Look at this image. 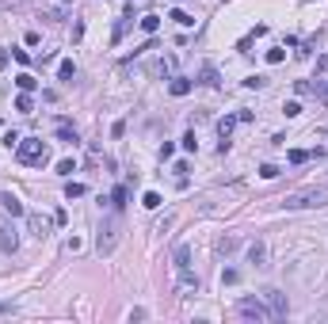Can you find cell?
<instances>
[{
    "label": "cell",
    "instance_id": "1",
    "mask_svg": "<svg viewBox=\"0 0 328 324\" xmlns=\"http://www.w3.org/2000/svg\"><path fill=\"white\" fill-rule=\"evenodd\" d=\"M286 210H317V206H328V187H302V191H290L283 198Z\"/></svg>",
    "mask_w": 328,
    "mask_h": 324
},
{
    "label": "cell",
    "instance_id": "2",
    "mask_svg": "<svg viewBox=\"0 0 328 324\" xmlns=\"http://www.w3.org/2000/svg\"><path fill=\"white\" fill-rule=\"evenodd\" d=\"M16 156H19V164L42 168V164L50 160V145H46L42 137H19V145H16Z\"/></svg>",
    "mask_w": 328,
    "mask_h": 324
},
{
    "label": "cell",
    "instance_id": "3",
    "mask_svg": "<svg viewBox=\"0 0 328 324\" xmlns=\"http://www.w3.org/2000/svg\"><path fill=\"white\" fill-rule=\"evenodd\" d=\"M119 218H103V222H99V237H95V248H99V256H111L115 252V244H119Z\"/></svg>",
    "mask_w": 328,
    "mask_h": 324
},
{
    "label": "cell",
    "instance_id": "4",
    "mask_svg": "<svg viewBox=\"0 0 328 324\" xmlns=\"http://www.w3.org/2000/svg\"><path fill=\"white\" fill-rule=\"evenodd\" d=\"M237 313H241L244 320H275L271 305H263L259 298H241V301H237Z\"/></svg>",
    "mask_w": 328,
    "mask_h": 324
},
{
    "label": "cell",
    "instance_id": "5",
    "mask_svg": "<svg viewBox=\"0 0 328 324\" xmlns=\"http://www.w3.org/2000/svg\"><path fill=\"white\" fill-rule=\"evenodd\" d=\"M176 275H180V282L187 286V290H195V286H199V279H195V271H191V248H187V244L176 248Z\"/></svg>",
    "mask_w": 328,
    "mask_h": 324
},
{
    "label": "cell",
    "instance_id": "6",
    "mask_svg": "<svg viewBox=\"0 0 328 324\" xmlns=\"http://www.w3.org/2000/svg\"><path fill=\"white\" fill-rule=\"evenodd\" d=\"M16 248H19V237H16V229L4 222V225H0V252H8V256H12Z\"/></svg>",
    "mask_w": 328,
    "mask_h": 324
},
{
    "label": "cell",
    "instance_id": "7",
    "mask_svg": "<svg viewBox=\"0 0 328 324\" xmlns=\"http://www.w3.org/2000/svg\"><path fill=\"white\" fill-rule=\"evenodd\" d=\"M237 115H225V119H217V134H222V153L229 149V134H233V126H237Z\"/></svg>",
    "mask_w": 328,
    "mask_h": 324
},
{
    "label": "cell",
    "instance_id": "8",
    "mask_svg": "<svg viewBox=\"0 0 328 324\" xmlns=\"http://www.w3.org/2000/svg\"><path fill=\"white\" fill-rule=\"evenodd\" d=\"M58 137L65 141V145H77V141H80L77 126H69V119H58Z\"/></svg>",
    "mask_w": 328,
    "mask_h": 324
},
{
    "label": "cell",
    "instance_id": "9",
    "mask_svg": "<svg viewBox=\"0 0 328 324\" xmlns=\"http://www.w3.org/2000/svg\"><path fill=\"white\" fill-rule=\"evenodd\" d=\"M248 259L256 267H267V244L263 240H256V244H248Z\"/></svg>",
    "mask_w": 328,
    "mask_h": 324
},
{
    "label": "cell",
    "instance_id": "10",
    "mask_svg": "<svg viewBox=\"0 0 328 324\" xmlns=\"http://www.w3.org/2000/svg\"><path fill=\"white\" fill-rule=\"evenodd\" d=\"M0 206H4V210H8L12 218H23V213H27V210H23V202H19L16 195H8V191H4V195H0Z\"/></svg>",
    "mask_w": 328,
    "mask_h": 324
},
{
    "label": "cell",
    "instance_id": "11",
    "mask_svg": "<svg viewBox=\"0 0 328 324\" xmlns=\"http://www.w3.org/2000/svg\"><path fill=\"white\" fill-rule=\"evenodd\" d=\"M27 222H31V233H35V237H46V233H50V222H53V218H42V213H31Z\"/></svg>",
    "mask_w": 328,
    "mask_h": 324
},
{
    "label": "cell",
    "instance_id": "12",
    "mask_svg": "<svg viewBox=\"0 0 328 324\" xmlns=\"http://www.w3.org/2000/svg\"><path fill=\"white\" fill-rule=\"evenodd\" d=\"M263 298H267V305H271V313H275V316H286V298L279 290H267Z\"/></svg>",
    "mask_w": 328,
    "mask_h": 324
},
{
    "label": "cell",
    "instance_id": "13",
    "mask_svg": "<svg viewBox=\"0 0 328 324\" xmlns=\"http://www.w3.org/2000/svg\"><path fill=\"white\" fill-rule=\"evenodd\" d=\"M199 80H202L206 88H217V84H222V77H217L214 65H202V69H199Z\"/></svg>",
    "mask_w": 328,
    "mask_h": 324
},
{
    "label": "cell",
    "instance_id": "14",
    "mask_svg": "<svg viewBox=\"0 0 328 324\" xmlns=\"http://www.w3.org/2000/svg\"><path fill=\"white\" fill-rule=\"evenodd\" d=\"M168 92H172V95H187V92H191V80H187V77H172Z\"/></svg>",
    "mask_w": 328,
    "mask_h": 324
},
{
    "label": "cell",
    "instance_id": "15",
    "mask_svg": "<svg viewBox=\"0 0 328 324\" xmlns=\"http://www.w3.org/2000/svg\"><path fill=\"white\" fill-rule=\"evenodd\" d=\"M141 31H145V34H156V31H160V16H153V12H149V16H141Z\"/></svg>",
    "mask_w": 328,
    "mask_h": 324
},
{
    "label": "cell",
    "instance_id": "16",
    "mask_svg": "<svg viewBox=\"0 0 328 324\" xmlns=\"http://www.w3.org/2000/svg\"><path fill=\"white\" fill-rule=\"evenodd\" d=\"M16 84H19V92H35V88H38V80L31 77V73H19V77H16Z\"/></svg>",
    "mask_w": 328,
    "mask_h": 324
},
{
    "label": "cell",
    "instance_id": "17",
    "mask_svg": "<svg viewBox=\"0 0 328 324\" xmlns=\"http://www.w3.org/2000/svg\"><path fill=\"white\" fill-rule=\"evenodd\" d=\"M286 160H290V164H305V160H313V153H305V149H290Z\"/></svg>",
    "mask_w": 328,
    "mask_h": 324
},
{
    "label": "cell",
    "instance_id": "18",
    "mask_svg": "<svg viewBox=\"0 0 328 324\" xmlns=\"http://www.w3.org/2000/svg\"><path fill=\"white\" fill-rule=\"evenodd\" d=\"M130 31V12L126 16H119V23H115V42H122V34Z\"/></svg>",
    "mask_w": 328,
    "mask_h": 324
},
{
    "label": "cell",
    "instance_id": "19",
    "mask_svg": "<svg viewBox=\"0 0 328 324\" xmlns=\"http://www.w3.org/2000/svg\"><path fill=\"white\" fill-rule=\"evenodd\" d=\"M58 77H61V80H73V77H77V65H73V61H61V65H58Z\"/></svg>",
    "mask_w": 328,
    "mask_h": 324
},
{
    "label": "cell",
    "instance_id": "20",
    "mask_svg": "<svg viewBox=\"0 0 328 324\" xmlns=\"http://www.w3.org/2000/svg\"><path fill=\"white\" fill-rule=\"evenodd\" d=\"M31 107H35V103H31V92H19V95H16V111H27V115H31Z\"/></svg>",
    "mask_w": 328,
    "mask_h": 324
},
{
    "label": "cell",
    "instance_id": "21",
    "mask_svg": "<svg viewBox=\"0 0 328 324\" xmlns=\"http://www.w3.org/2000/svg\"><path fill=\"white\" fill-rule=\"evenodd\" d=\"M141 206H145V210H160V195H156V191H145Z\"/></svg>",
    "mask_w": 328,
    "mask_h": 324
},
{
    "label": "cell",
    "instance_id": "22",
    "mask_svg": "<svg viewBox=\"0 0 328 324\" xmlns=\"http://www.w3.org/2000/svg\"><path fill=\"white\" fill-rule=\"evenodd\" d=\"M84 183H65V198H84Z\"/></svg>",
    "mask_w": 328,
    "mask_h": 324
},
{
    "label": "cell",
    "instance_id": "23",
    "mask_svg": "<svg viewBox=\"0 0 328 324\" xmlns=\"http://www.w3.org/2000/svg\"><path fill=\"white\" fill-rule=\"evenodd\" d=\"M283 115H286V119H298V115H302V103H298V99L283 103Z\"/></svg>",
    "mask_w": 328,
    "mask_h": 324
},
{
    "label": "cell",
    "instance_id": "24",
    "mask_svg": "<svg viewBox=\"0 0 328 324\" xmlns=\"http://www.w3.org/2000/svg\"><path fill=\"white\" fill-rule=\"evenodd\" d=\"M111 206H115V210H122V206H126V187H115V195H111Z\"/></svg>",
    "mask_w": 328,
    "mask_h": 324
},
{
    "label": "cell",
    "instance_id": "25",
    "mask_svg": "<svg viewBox=\"0 0 328 324\" xmlns=\"http://www.w3.org/2000/svg\"><path fill=\"white\" fill-rule=\"evenodd\" d=\"M58 172H61V176H73V172H77V160H73V156H69V160H58Z\"/></svg>",
    "mask_w": 328,
    "mask_h": 324
},
{
    "label": "cell",
    "instance_id": "26",
    "mask_svg": "<svg viewBox=\"0 0 328 324\" xmlns=\"http://www.w3.org/2000/svg\"><path fill=\"white\" fill-rule=\"evenodd\" d=\"M172 19H176V23H180V27H195V19H191L187 12H180V8L172 12Z\"/></svg>",
    "mask_w": 328,
    "mask_h": 324
},
{
    "label": "cell",
    "instance_id": "27",
    "mask_svg": "<svg viewBox=\"0 0 328 324\" xmlns=\"http://www.w3.org/2000/svg\"><path fill=\"white\" fill-rule=\"evenodd\" d=\"M286 53H283V46H275V50H267V65H279Z\"/></svg>",
    "mask_w": 328,
    "mask_h": 324
},
{
    "label": "cell",
    "instance_id": "28",
    "mask_svg": "<svg viewBox=\"0 0 328 324\" xmlns=\"http://www.w3.org/2000/svg\"><path fill=\"white\" fill-rule=\"evenodd\" d=\"M4 145H8V149L19 145V134H16V130H4Z\"/></svg>",
    "mask_w": 328,
    "mask_h": 324
},
{
    "label": "cell",
    "instance_id": "29",
    "mask_svg": "<svg viewBox=\"0 0 328 324\" xmlns=\"http://www.w3.org/2000/svg\"><path fill=\"white\" fill-rule=\"evenodd\" d=\"M237 279H241V271H233V267H225V271H222V282H229V286H233Z\"/></svg>",
    "mask_w": 328,
    "mask_h": 324
},
{
    "label": "cell",
    "instance_id": "30",
    "mask_svg": "<svg viewBox=\"0 0 328 324\" xmlns=\"http://www.w3.org/2000/svg\"><path fill=\"white\" fill-rule=\"evenodd\" d=\"M80 248H84V240H80V237H69V240H65V252H80Z\"/></svg>",
    "mask_w": 328,
    "mask_h": 324
},
{
    "label": "cell",
    "instance_id": "31",
    "mask_svg": "<svg viewBox=\"0 0 328 324\" xmlns=\"http://www.w3.org/2000/svg\"><path fill=\"white\" fill-rule=\"evenodd\" d=\"M259 176H263V179H275L279 168H275V164H263V168H259Z\"/></svg>",
    "mask_w": 328,
    "mask_h": 324
},
{
    "label": "cell",
    "instance_id": "32",
    "mask_svg": "<svg viewBox=\"0 0 328 324\" xmlns=\"http://www.w3.org/2000/svg\"><path fill=\"white\" fill-rule=\"evenodd\" d=\"M12 58H16L19 65H31V53H27V50H12Z\"/></svg>",
    "mask_w": 328,
    "mask_h": 324
},
{
    "label": "cell",
    "instance_id": "33",
    "mask_svg": "<svg viewBox=\"0 0 328 324\" xmlns=\"http://www.w3.org/2000/svg\"><path fill=\"white\" fill-rule=\"evenodd\" d=\"M183 149H187V153H195V149H199V141H195V134H187V137H183Z\"/></svg>",
    "mask_w": 328,
    "mask_h": 324
},
{
    "label": "cell",
    "instance_id": "34",
    "mask_svg": "<svg viewBox=\"0 0 328 324\" xmlns=\"http://www.w3.org/2000/svg\"><path fill=\"white\" fill-rule=\"evenodd\" d=\"M233 248H237V240H233V237H225L222 244H217V252H233Z\"/></svg>",
    "mask_w": 328,
    "mask_h": 324
},
{
    "label": "cell",
    "instance_id": "35",
    "mask_svg": "<svg viewBox=\"0 0 328 324\" xmlns=\"http://www.w3.org/2000/svg\"><path fill=\"white\" fill-rule=\"evenodd\" d=\"M244 84H248V88H263V84H267V77H248Z\"/></svg>",
    "mask_w": 328,
    "mask_h": 324
},
{
    "label": "cell",
    "instance_id": "36",
    "mask_svg": "<svg viewBox=\"0 0 328 324\" xmlns=\"http://www.w3.org/2000/svg\"><path fill=\"white\" fill-rule=\"evenodd\" d=\"M4 61H8V53H0V65H4Z\"/></svg>",
    "mask_w": 328,
    "mask_h": 324
},
{
    "label": "cell",
    "instance_id": "37",
    "mask_svg": "<svg viewBox=\"0 0 328 324\" xmlns=\"http://www.w3.org/2000/svg\"><path fill=\"white\" fill-rule=\"evenodd\" d=\"M61 4H73V0H61Z\"/></svg>",
    "mask_w": 328,
    "mask_h": 324
},
{
    "label": "cell",
    "instance_id": "38",
    "mask_svg": "<svg viewBox=\"0 0 328 324\" xmlns=\"http://www.w3.org/2000/svg\"><path fill=\"white\" fill-rule=\"evenodd\" d=\"M126 4H134V0H126Z\"/></svg>",
    "mask_w": 328,
    "mask_h": 324
}]
</instances>
